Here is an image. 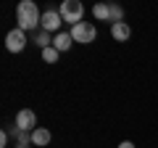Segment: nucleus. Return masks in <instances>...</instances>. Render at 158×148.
<instances>
[{
    "mask_svg": "<svg viewBox=\"0 0 158 148\" xmlns=\"http://www.w3.org/2000/svg\"><path fill=\"white\" fill-rule=\"evenodd\" d=\"M16 19H19V29H37V24H42V13H40L34 0H21L16 6Z\"/></svg>",
    "mask_w": 158,
    "mask_h": 148,
    "instance_id": "nucleus-1",
    "label": "nucleus"
},
{
    "mask_svg": "<svg viewBox=\"0 0 158 148\" xmlns=\"http://www.w3.org/2000/svg\"><path fill=\"white\" fill-rule=\"evenodd\" d=\"M58 13H61L63 21H69L71 27H77V24L82 21V16H85V6H82L79 0H63L61 8H58Z\"/></svg>",
    "mask_w": 158,
    "mask_h": 148,
    "instance_id": "nucleus-2",
    "label": "nucleus"
},
{
    "mask_svg": "<svg viewBox=\"0 0 158 148\" xmlns=\"http://www.w3.org/2000/svg\"><path fill=\"white\" fill-rule=\"evenodd\" d=\"M95 34H98V29H95V24H90V21H79L77 27H71V37H74V42H79V45L95 42Z\"/></svg>",
    "mask_w": 158,
    "mask_h": 148,
    "instance_id": "nucleus-3",
    "label": "nucleus"
},
{
    "mask_svg": "<svg viewBox=\"0 0 158 148\" xmlns=\"http://www.w3.org/2000/svg\"><path fill=\"white\" fill-rule=\"evenodd\" d=\"M6 48L11 53H21L24 48H27V34H24V29H11V32L6 34Z\"/></svg>",
    "mask_w": 158,
    "mask_h": 148,
    "instance_id": "nucleus-4",
    "label": "nucleus"
},
{
    "mask_svg": "<svg viewBox=\"0 0 158 148\" xmlns=\"http://www.w3.org/2000/svg\"><path fill=\"white\" fill-rule=\"evenodd\" d=\"M16 130H21V132H34L37 130V116H34L32 108H21L16 114Z\"/></svg>",
    "mask_w": 158,
    "mask_h": 148,
    "instance_id": "nucleus-5",
    "label": "nucleus"
},
{
    "mask_svg": "<svg viewBox=\"0 0 158 148\" xmlns=\"http://www.w3.org/2000/svg\"><path fill=\"white\" fill-rule=\"evenodd\" d=\"M61 24H63V19H61V13H58V11H45V13H42V24H40V27L45 29V32H58Z\"/></svg>",
    "mask_w": 158,
    "mask_h": 148,
    "instance_id": "nucleus-6",
    "label": "nucleus"
},
{
    "mask_svg": "<svg viewBox=\"0 0 158 148\" xmlns=\"http://www.w3.org/2000/svg\"><path fill=\"white\" fill-rule=\"evenodd\" d=\"M129 34H132V29H129V24H127V21L111 24V37L116 42H127V40H129Z\"/></svg>",
    "mask_w": 158,
    "mask_h": 148,
    "instance_id": "nucleus-7",
    "label": "nucleus"
},
{
    "mask_svg": "<svg viewBox=\"0 0 158 148\" xmlns=\"http://www.w3.org/2000/svg\"><path fill=\"white\" fill-rule=\"evenodd\" d=\"M71 45H74V37H71V32H58L56 37H53V48H56L58 53H66Z\"/></svg>",
    "mask_w": 158,
    "mask_h": 148,
    "instance_id": "nucleus-8",
    "label": "nucleus"
},
{
    "mask_svg": "<svg viewBox=\"0 0 158 148\" xmlns=\"http://www.w3.org/2000/svg\"><path fill=\"white\" fill-rule=\"evenodd\" d=\"M48 143H50V130L37 127V130L32 132V146H48Z\"/></svg>",
    "mask_w": 158,
    "mask_h": 148,
    "instance_id": "nucleus-9",
    "label": "nucleus"
},
{
    "mask_svg": "<svg viewBox=\"0 0 158 148\" xmlns=\"http://www.w3.org/2000/svg\"><path fill=\"white\" fill-rule=\"evenodd\" d=\"M92 16H95L98 21H111V6H106V3H98V6L92 8Z\"/></svg>",
    "mask_w": 158,
    "mask_h": 148,
    "instance_id": "nucleus-10",
    "label": "nucleus"
},
{
    "mask_svg": "<svg viewBox=\"0 0 158 148\" xmlns=\"http://www.w3.org/2000/svg\"><path fill=\"white\" fill-rule=\"evenodd\" d=\"M34 42H37L42 50H45V48L53 45V37H50V32H45V29H42V32H37V40H34Z\"/></svg>",
    "mask_w": 158,
    "mask_h": 148,
    "instance_id": "nucleus-11",
    "label": "nucleus"
},
{
    "mask_svg": "<svg viewBox=\"0 0 158 148\" xmlns=\"http://www.w3.org/2000/svg\"><path fill=\"white\" fill-rule=\"evenodd\" d=\"M118 21H124V8L111 3V24H118Z\"/></svg>",
    "mask_w": 158,
    "mask_h": 148,
    "instance_id": "nucleus-12",
    "label": "nucleus"
},
{
    "mask_svg": "<svg viewBox=\"0 0 158 148\" xmlns=\"http://www.w3.org/2000/svg\"><path fill=\"white\" fill-rule=\"evenodd\" d=\"M42 61H45V63H56L58 61V50H56V48H45V50H42Z\"/></svg>",
    "mask_w": 158,
    "mask_h": 148,
    "instance_id": "nucleus-13",
    "label": "nucleus"
},
{
    "mask_svg": "<svg viewBox=\"0 0 158 148\" xmlns=\"http://www.w3.org/2000/svg\"><path fill=\"white\" fill-rule=\"evenodd\" d=\"M118 148H135V143H132V140H121V143H118Z\"/></svg>",
    "mask_w": 158,
    "mask_h": 148,
    "instance_id": "nucleus-14",
    "label": "nucleus"
},
{
    "mask_svg": "<svg viewBox=\"0 0 158 148\" xmlns=\"http://www.w3.org/2000/svg\"><path fill=\"white\" fill-rule=\"evenodd\" d=\"M19 148H29V146H19Z\"/></svg>",
    "mask_w": 158,
    "mask_h": 148,
    "instance_id": "nucleus-15",
    "label": "nucleus"
}]
</instances>
